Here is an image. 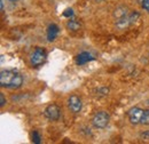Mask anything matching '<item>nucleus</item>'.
I'll return each instance as SVG.
<instances>
[{"label": "nucleus", "instance_id": "obj_5", "mask_svg": "<svg viewBox=\"0 0 149 144\" xmlns=\"http://www.w3.org/2000/svg\"><path fill=\"white\" fill-rule=\"evenodd\" d=\"M44 116L51 120V121H57L61 117V109L56 104H49L44 111Z\"/></svg>", "mask_w": 149, "mask_h": 144}, {"label": "nucleus", "instance_id": "obj_9", "mask_svg": "<svg viewBox=\"0 0 149 144\" xmlns=\"http://www.w3.org/2000/svg\"><path fill=\"white\" fill-rule=\"evenodd\" d=\"M93 60V57L91 56V54H88V53H86V52H83V53H80V54L77 56V58H76V62H77V64H85V63H87V62H90V61H92Z\"/></svg>", "mask_w": 149, "mask_h": 144}, {"label": "nucleus", "instance_id": "obj_6", "mask_svg": "<svg viewBox=\"0 0 149 144\" xmlns=\"http://www.w3.org/2000/svg\"><path fill=\"white\" fill-rule=\"evenodd\" d=\"M143 112L145 110L141 108H132L127 112V117H129V120L132 125H138V124H141V119H142V116H143Z\"/></svg>", "mask_w": 149, "mask_h": 144}, {"label": "nucleus", "instance_id": "obj_12", "mask_svg": "<svg viewBox=\"0 0 149 144\" xmlns=\"http://www.w3.org/2000/svg\"><path fill=\"white\" fill-rule=\"evenodd\" d=\"M141 125H149V109L148 110H145L143 112V116H142V119H141Z\"/></svg>", "mask_w": 149, "mask_h": 144}, {"label": "nucleus", "instance_id": "obj_13", "mask_svg": "<svg viewBox=\"0 0 149 144\" xmlns=\"http://www.w3.org/2000/svg\"><path fill=\"white\" fill-rule=\"evenodd\" d=\"M139 2H140L141 7H142L145 10L149 12V0H139Z\"/></svg>", "mask_w": 149, "mask_h": 144}, {"label": "nucleus", "instance_id": "obj_8", "mask_svg": "<svg viewBox=\"0 0 149 144\" xmlns=\"http://www.w3.org/2000/svg\"><path fill=\"white\" fill-rule=\"evenodd\" d=\"M58 35V26L56 24H51L47 29V39L49 41H54Z\"/></svg>", "mask_w": 149, "mask_h": 144}, {"label": "nucleus", "instance_id": "obj_2", "mask_svg": "<svg viewBox=\"0 0 149 144\" xmlns=\"http://www.w3.org/2000/svg\"><path fill=\"white\" fill-rule=\"evenodd\" d=\"M46 58H47L46 51H45L44 48L38 47V48H36V49L31 53V55H30V63H31L32 66L37 68V66H40L41 64L45 63Z\"/></svg>", "mask_w": 149, "mask_h": 144}, {"label": "nucleus", "instance_id": "obj_11", "mask_svg": "<svg viewBox=\"0 0 149 144\" xmlns=\"http://www.w3.org/2000/svg\"><path fill=\"white\" fill-rule=\"evenodd\" d=\"M126 15H127V12H126V8H124V7H119V8H117L115 10V16L117 17V19L124 17Z\"/></svg>", "mask_w": 149, "mask_h": 144}, {"label": "nucleus", "instance_id": "obj_10", "mask_svg": "<svg viewBox=\"0 0 149 144\" xmlns=\"http://www.w3.org/2000/svg\"><path fill=\"white\" fill-rule=\"evenodd\" d=\"M67 28L71 31H78L80 28H81V24L78 22V21H74V19H70L68 23H67Z\"/></svg>", "mask_w": 149, "mask_h": 144}, {"label": "nucleus", "instance_id": "obj_16", "mask_svg": "<svg viewBox=\"0 0 149 144\" xmlns=\"http://www.w3.org/2000/svg\"><path fill=\"white\" fill-rule=\"evenodd\" d=\"M141 136H142V137H145V138H148V140H149V130H148V132H146V133H143Z\"/></svg>", "mask_w": 149, "mask_h": 144}, {"label": "nucleus", "instance_id": "obj_18", "mask_svg": "<svg viewBox=\"0 0 149 144\" xmlns=\"http://www.w3.org/2000/svg\"><path fill=\"white\" fill-rule=\"evenodd\" d=\"M9 1H17V0H9Z\"/></svg>", "mask_w": 149, "mask_h": 144}, {"label": "nucleus", "instance_id": "obj_4", "mask_svg": "<svg viewBox=\"0 0 149 144\" xmlns=\"http://www.w3.org/2000/svg\"><path fill=\"white\" fill-rule=\"evenodd\" d=\"M136 18H139V14H138L136 12L132 13V14H130V15L127 14L126 16L117 19V22H116V26H117L118 29H120V30L126 29V28H129L131 24H133V23L136 21Z\"/></svg>", "mask_w": 149, "mask_h": 144}, {"label": "nucleus", "instance_id": "obj_1", "mask_svg": "<svg viewBox=\"0 0 149 144\" xmlns=\"http://www.w3.org/2000/svg\"><path fill=\"white\" fill-rule=\"evenodd\" d=\"M0 85L6 88H19L23 85V77L13 70H3L0 73Z\"/></svg>", "mask_w": 149, "mask_h": 144}, {"label": "nucleus", "instance_id": "obj_3", "mask_svg": "<svg viewBox=\"0 0 149 144\" xmlns=\"http://www.w3.org/2000/svg\"><path fill=\"white\" fill-rule=\"evenodd\" d=\"M109 119H110V117L106 111H100V112L94 114L93 119H92V124L97 129H103L108 126Z\"/></svg>", "mask_w": 149, "mask_h": 144}, {"label": "nucleus", "instance_id": "obj_7", "mask_svg": "<svg viewBox=\"0 0 149 144\" xmlns=\"http://www.w3.org/2000/svg\"><path fill=\"white\" fill-rule=\"evenodd\" d=\"M81 100L77 96V95H71L68 98V108L72 113H79L81 110Z\"/></svg>", "mask_w": 149, "mask_h": 144}, {"label": "nucleus", "instance_id": "obj_15", "mask_svg": "<svg viewBox=\"0 0 149 144\" xmlns=\"http://www.w3.org/2000/svg\"><path fill=\"white\" fill-rule=\"evenodd\" d=\"M5 104H6V100H5V95H3L2 93H1V94H0V107L2 108V107H3Z\"/></svg>", "mask_w": 149, "mask_h": 144}, {"label": "nucleus", "instance_id": "obj_14", "mask_svg": "<svg viewBox=\"0 0 149 144\" xmlns=\"http://www.w3.org/2000/svg\"><path fill=\"white\" fill-rule=\"evenodd\" d=\"M32 138H33V142L35 143L39 144L40 143V136H39V134H38V132H33V134H32Z\"/></svg>", "mask_w": 149, "mask_h": 144}, {"label": "nucleus", "instance_id": "obj_17", "mask_svg": "<svg viewBox=\"0 0 149 144\" xmlns=\"http://www.w3.org/2000/svg\"><path fill=\"white\" fill-rule=\"evenodd\" d=\"M68 12H70V14H72V10L71 9H68ZM69 15V13H64V16H68Z\"/></svg>", "mask_w": 149, "mask_h": 144}]
</instances>
